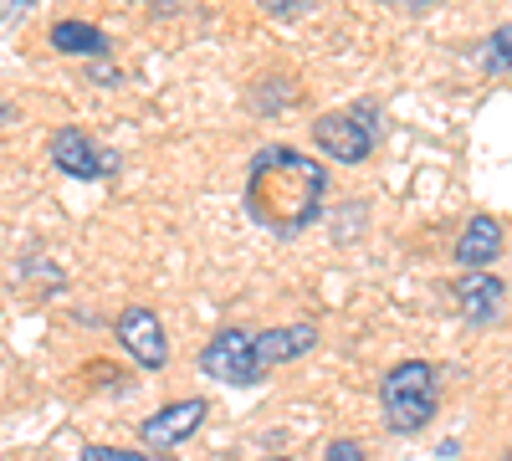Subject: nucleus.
Instances as JSON below:
<instances>
[{
  "instance_id": "9",
  "label": "nucleus",
  "mask_w": 512,
  "mask_h": 461,
  "mask_svg": "<svg viewBox=\"0 0 512 461\" xmlns=\"http://www.w3.org/2000/svg\"><path fill=\"white\" fill-rule=\"evenodd\" d=\"M313 344H318V323H282V328L256 333V354H262V364H267V369L313 354Z\"/></svg>"
},
{
  "instance_id": "17",
  "label": "nucleus",
  "mask_w": 512,
  "mask_h": 461,
  "mask_svg": "<svg viewBox=\"0 0 512 461\" xmlns=\"http://www.w3.org/2000/svg\"><path fill=\"white\" fill-rule=\"evenodd\" d=\"M88 77H93V82H118V67H108V62H93V67H88Z\"/></svg>"
},
{
  "instance_id": "5",
  "label": "nucleus",
  "mask_w": 512,
  "mask_h": 461,
  "mask_svg": "<svg viewBox=\"0 0 512 461\" xmlns=\"http://www.w3.org/2000/svg\"><path fill=\"white\" fill-rule=\"evenodd\" d=\"M47 154L67 180H108V175H118V154L98 149L93 134H82V129H57Z\"/></svg>"
},
{
  "instance_id": "1",
  "label": "nucleus",
  "mask_w": 512,
  "mask_h": 461,
  "mask_svg": "<svg viewBox=\"0 0 512 461\" xmlns=\"http://www.w3.org/2000/svg\"><path fill=\"white\" fill-rule=\"evenodd\" d=\"M323 200H328L323 159L297 154L287 144H267V149L251 154V164H246V216L262 231H277V236L308 231L323 216Z\"/></svg>"
},
{
  "instance_id": "18",
  "label": "nucleus",
  "mask_w": 512,
  "mask_h": 461,
  "mask_svg": "<svg viewBox=\"0 0 512 461\" xmlns=\"http://www.w3.org/2000/svg\"><path fill=\"white\" fill-rule=\"evenodd\" d=\"M431 6H441V0H400V11H410V16H425Z\"/></svg>"
},
{
  "instance_id": "16",
  "label": "nucleus",
  "mask_w": 512,
  "mask_h": 461,
  "mask_svg": "<svg viewBox=\"0 0 512 461\" xmlns=\"http://www.w3.org/2000/svg\"><path fill=\"white\" fill-rule=\"evenodd\" d=\"M323 461H364V446H359V441H349V436H338V441H328Z\"/></svg>"
},
{
  "instance_id": "2",
  "label": "nucleus",
  "mask_w": 512,
  "mask_h": 461,
  "mask_svg": "<svg viewBox=\"0 0 512 461\" xmlns=\"http://www.w3.org/2000/svg\"><path fill=\"white\" fill-rule=\"evenodd\" d=\"M384 139V108L379 98H359L349 108H333V113H318L313 118V149L323 159H338V164H364Z\"/></svg>"
},
{
  "instance_id": "7",
  "label": "nucleus",
  "mask_w": 512,
  "mask_h": 461,
  "mask_svg": "<svg viewBox=\"0 0 512 461\" xmlns=\"http://www.w3.org/2000/svg\"><path fill=\"white\" fill-rule=\"evenodd\" d=\"M451 292V303H456V313L466 318V323H492V318H502V303H507V287H502V277H492L487 267H461V277L446 287Z\"/></svg>"
},
{
  "instance_id": "12",
  "label": "nucleus",
  "mask_w": 512,
  "mask_h": 461,
  "mask_svg": "<svg viewBox=\"0 0 512 461\" xmlns=\"http://www.w3.org/2000/svg\"><path fill=\"white\" fill-rule=\"evenodd\" d=\"M472 57H477L482 72H492V77H512V26H497Z\"/></svg>"
},
{
  "instance_id": "10",
  "label": "nucleus",
  "mask_w": 512,
  "mask_h": 461,
  "mask_svg": "<svg viewBox=\"0 0 512 461\" xmlns=\"http://www.w3.org/2000/svg\"><path fill=\"white\" fill-rule=\"evenodd\" d=\"M497 251H502V221L497 216H472L461 226L451 257L461 267H487V262H497Z\"/></svg>"
},
{
  "instance_id": "20",
  "label": "nucleus",
  "mask_w": 512,
  "mask_h": 461,
  "mask_svg": "<svg viewBox=\"0 0 512 461\" xmlns=\"http://www.w3.org/2000/svg\"><path fill=\"white\" fill-rule=\"evenodd\" d=\"M262 461H292V456H262Z\"/></svg>"
},
{
  "instance_id": "13",
  "label": "nucleus",
  "mask_w": 512,
  "mask_h": 461,
  "mask_svg": "<svg viewBox=\"0 0 512 461\" xmlns=\"http://www.w3.org/2000/svg\"><path fill=\"white\" fill-rule=\"evenodd\" d=\"M292 98H297V88L287 77H272V82H256L251 88V108L256 113H282V108H292Z\"/></svg>"
},
{
  "instance_id": "14",
  "label": "nucleus",
  "mask_w": 512,
  "mask_h": 461,
  "mask_svg": "<svg viewBox=\"0 0 512 461\" xmlns=\"http://www.w3.org/2000/svg\"><path fill=\"white\" fill-rule=\"evenodd\" d=\"M318 6V0H256V11H267L272 21H297V16H308Z\"/></svg>"
},
{
  "instance_id": "3",
  "label": "nucleus",
  "mask_w": 512,
  "mask_h": 461,
  "mask_svg": "<svg viewBox=\"0 0 512 461\" xmlns=\"http://www.w3.org/2000/svg\"><path fill=\"white\" fill-rule=\"evenodd\" d=\"M379 410H384V426L395 436H415L436 421V369L425 359H405L384 374L379 385Z\"/></svg>"
},
{
  "instance_id": "8",
  "label": "nucleus",
  "mask_w": 512,
  "mask_h": 461,
  "mask_svg": "<svg viewBox=\"0 0 512 461\" xmlns=\"http://www.w3.org/2000/svg\"><path fill=\"white\" fill-rule=\"evenodd\" d=\"M205 400L195 395V400H175V405H164V410H154L149 421L139 426V441L149 446V451H175L180 441H190L195 431H200V421H205Z\"/></svg>"
},
{
  "instance_id": "6",
  "label": "nucleus",
  "mask_w": 512,
  "mask_h": 461,
  "mask_svg": "<svg viewBox=\"0 0 512 461\" xmlns=\"http://www.w3.org/2000/svg\"><path fill=\"white\" fill-rule=\"evenodd\" d=\"M113 333H118L123 354L134 359V364H144V369H164L169 364V339H164V323H159L154 308H144V303L123 308L118 323H113Z\"/></svg>"
},
{
  "instance_id": "19",
  "label": "nucleus",
  "mask_w": 512,
  "mask_h": 461,
  "mask_svg": "<svg viewBox=\"0 0 512 461\" xmlns=\"http://www.w3.org/2000/svg\"><path fill=\"white\" fill-rule=\"evenodd\" d=\"M26 6H31V0H11V16H21Z\"/></svg>"
},
{
  "instance_id": "11",
  "label": "nucleus",
  "mask_w": 512,
  "mask_h": 461,
  "mask_svg": "<svg viewBox=\"0 0 512 461\" xmlns=\"http://www.w3.org/2000/svg\"><path fill=\"white\" fill-rule=\"evenodd\" d=\"M47 41L62 52V57H108V36L88 21H57L47 31Z\"/></svg>"
},
{
  "instance_id": "22",
  "label": "nucleus",
  "mask_w": 512,
  "mask_h": 461,
  "mask_svg": "<svg viewBox=\"0 0 512 461\" xmlns=\"http://www.w3.org/2000/svg\"><path fill=\"white\" fill-rule=\"evenodd\" d=\"M507 461H512V456H507Z\"/></svg>"
},
{
  "instance_id": "21",
  "label": "nucleus",
  "mask_w": 512,
  "mask_h": 461,
  "mask_svg": "<svg viewBox=\"0 0 512 461\" xmlns=\"http://www.w3.org/2000/svg\"><path fill=\"white\" fill-rule=\"evenodd\" d=\"M379 6H400V0H379Z\"/></svg>"
},
{
  "instance_id": "4",
  "label": "nucleus",
  "mask_w": 512,
  "mask_h": 461,
  "mask_svg": "<svg viewBox=\"0 0 512 461\" xmlns=\"http://www.w3.org/2000/svg\"><path fill=\"white\" fill-rule=\"evenodd\" d=\"M200 369H205V380L236 385V390H256L267 380V364L256 354V333H246V328H221L200 349Z\"/></svg>"
},
{
  "instance_id": "15",
  "label": "nucleus",
  "mask_w": 512,
  "mask_h": 461,
  "mask_svg": "<svg viewBox=\"0 0 512 461\" xmlns=\"http://www.w3.org/2000/svg\"><path fill=\"white\" fill-rule=\"evenodd\" d=\"M77 461H149V446H144V451H123V446H82Z\"/></svg>"
}]
</instances>
